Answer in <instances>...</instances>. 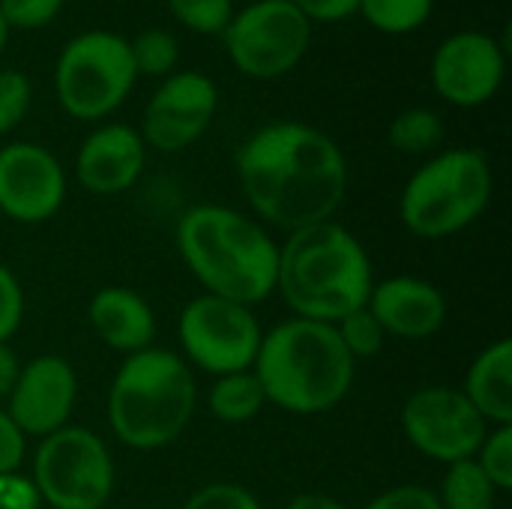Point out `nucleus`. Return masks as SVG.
<instances>
[{"label": "nucleus", "mask_w": 512, "mask_h": 509, "mask_svg": "<svg viewBox=\"0 0 512 509\" xmlns=\"http://www.w3.org/2000/svg\"><path fill=\"white\" fill-rule=\"evenodd\" d=\"M234 165L255 216L288 234L330 222L348 192V162L339 144L297 120L255 129L240 144Z\"/></svg>", "instance_id": "f257e3e1"}, {"label": "nucleus", "mask_w": 512, "mask_h": 509, "mask_svg": "<svg viewBox=\"0 0 512 509\" xmlns=\"http://www.w3.org/2000/svg\"><path fill=\"white\" fill-rule=\"evenodd\" d=\"M177 252L204 294L255 306L276 291L279 246L240 210L189 207L177 222Z\"/></svg>", "instance_id": "f03ea898"}, {"label": "nucleus", "mask_w": 512, "mask_h": 509, "mask_svg": "<svg viewBox=\"0 0 512 509\" xmlns=\"http://www.w3.org/2000/svg\"><path fill=\"white\" fill-rule=\"evenodd\" d=\"M372 285L369 252L336 219L291 231L279 246L276 291L294 318L336 324L369 303Z\"/></svg>", "instance_id": "7ed1b4c3"}, {"label": "nucleus", "mask_w": 512, "mask_h": 509, "mask_svg": "<svg viewBox=\"0 0 512 509\" xmlns=\"http://www.w3.org/2000/svg\"><path fill=\"white\" fill-rule=\"evenodd\" d=\"M252 372L267 405L285 414L315 417L333 411L354 387L357 363L339 342L333 324L288 318L261 336Z\"/></svg>", "instance_id": "20e7f679"}, {"label": "nucleus", "mask_w": 512, "mask_h": 509, "mask_svg": "<svg viewBox=\"0 0 512 509\" xmlns=\"http://www.w3.org/2000/svg\"><path fill=\"white\" fill-rule=\"evenodd\" d=\"M198 384L192 366L168 348L129 354L108 387V426L114 438L138 453L174 444L192 423Z\"/></svg>", "instance_id": "39448f33"}, {"label": "nucleus", "mask_w": 512, "mask_h": 509, "mask_svg": "<svg viewBox=\"0 0 512 509\" xmlns=\"http://www.w3.org/2000/svg\"><path fill=\"white\" fill-rule=\"evenodd\" d=\"M492 189L495 177L483 150H444L408 177L399 198L402 225L423 240L453 237L489 210Z\"/></svg>", "instance_id": "423d86ee"}, {"label": "nucleus", "mask_w": 512, "mask_h": 509, "mask_svg": "<svg viewBox=\"0 0 512 509\" xmlns=\"http://www.w3.org/2000/svg\"><path fill=\"white\" fill-rule=\"evenodd\" d=\"M138 81L129 39L111 30H87L72 36L54 66V90L60 108L84 123L105 120L117 111Z\"/></svg>", "instance_id": "0eeeda50"}, {"label": "nucleus", "mask_w": 512, "mask_h": 509, "mask_svg": "<svg viewBox=\"0 0 512 509\" xmlns=\"http://www.w3.org/2000/svg\"><path fill=\"white\" fill-rule=\"evenodd\" d=\"M33 486L54 509H102L117 483V468L105 441L84 426H63L39 438L33 453Z\"/></svg>", "instance_id": "6e6552de"}, {"label": "nucleus", "mask_w": 512, "mask_h": 509, "mask_svg": "<svg viewBox=\"0 0 512 509\" xmlns=\"http://www.w3.org/2000/svg\"><path fill=\"white\" fill-rule=\"evenodd\" d=\"M231 63L258 81L282 78L306 57L312 21L291 0H255L222 30Z\"/></svg>", "instance_id": "1a4fd4ad"}, {"label": "nucleus", "mask_w": 512, "mask_h": 509, "mask_svg": "<svg viewBox=\"0 0 512 509\" xmlns=\"http://www.w3.org/2000/svg\"><path fill=\"white\" fill-rule=\"evenodd\" d=\"M177 336L183 360L219 378L255 366L264 330L252 315V306L198 294L183 306Z\"/></svg>", "instance_id": "9d476101"}, {"label": "nucleus", "mask_w": 512, "mask_h": 509, "mask_svg": "<svg viewBox=\"0 0 512 509\" xmlns=\"http://www.w3.org/2000/svg\"><path fill=\"white\" fill-rule=\"evenodd\" d=\"M489 429L492 426L459 387H423L402 405V432L408 444L444 468L474 459Z\"/></svg>", "instance_id": "9b49d317"}, {"label": "nucleus", "mask_w": 512, "mask_h": 509, "mask_svg": "<svg viewBox=\"0 0 512 509\" xmlns=\"http://www.w3.org/2000/svg\"><path fill=\"white\" fill-rule=\"evenodd\" d=\"M216 108L219 87L210 75L195 69L171 72L144 108L141 138L159 153H180L210 129Z\"/></svg>", "instance_id": "f8f14e48"}, {"label": "nucleus", "mask_w": 512, "mask_h": 509, "mask_svg": "<svg viewBox=\"0 0 512 509\" xmlns=\"http://www.w3.org/2000/svg\"><path fill=\"white\" fill-rule=\"evenodd\" d=\"M507 54L492 33L459 30L447 36L429 66L435 93L456 108L486 105L504 84Z\"/></svg>", "instance_id": "ddd939ff"}, {"label": "nucleus", "mask_w": 512, "mask_h": 509, "mask_svg": "<svg viewBox=\"0 0 512 509\" xmlns=\"http://www.w3.org/2000/svg\"><path fill=\"white\" fill-rule=\"evenodd\" d=\"M66 201V171L57 156L30 141L0 147V213L18 225L57 216Z\"/></svg>", "instance_id": "4468645a"}, {"label": "nucleus", "mask_w": 512, "mask_h": 509, "mask_svg": "<svg viewBox=\"0 0 512 509\" xmlns=\"http://www.w3.org/2000/svg\"><path fill=\"white\" fill-rule=\"evenodd\" d=\"M78 402V375L66 357L39 354L21 363L6 414L27 438H45L69 426Z\"/></svg>", "instance_id": "2eb2a0df"}, {"label": "nucleus", "mask_w": 512, "mask_h": 509, "mask_svg": "<svg viewBox=\"0 0 512 509\" xmlns=\"http://www.w3.org/2000/svg\"><path fill=\"white\" fill-rule=\"evenodd\" d=\"M144 162L147 144L141 132L126 123H105L81 141L75 177L93 195H120L138 183Z\"/></svg>", "instance_id": "dca6fc26"}, {"label": "nucleus", "mask_w": 512, "mask_h": 509, "mask_svg": "<svg viewBox=\"0 0 512 509\" xmlns=\"http://www.w3.org/2000/svg\"><path fill=\"white\" fill-rule=\"evenodd\" d=\"M387 339H432L447 324V297L420 276H393L372 285L369 303Z\"/></svg>", "instance_id": "f3484780"}, {"label": "nucleus", "mask_w": 512, "mask_h": 509, "mask_svg": "<svg viewBox=\"0 0 512 509\" xmlns=\"http://www.w3.org/2000/svg\"><path fill=\"white\" fill-rule=\"evenodd\" d=\"M87 321L99 342L117 354H138L156 339V315L150 303L123 285L99 288L87 303Z\"/></svg>", "instance_id": "a211bd4d"}, {"label": "nucleus", "mask_w": 512, "mask_h": 509, "mask_svg": "<svg viewBox=\"0 0 512 509\" xmlns=\"http://www.w3.org/2000/svg\"><path fill=\"white\" fill-rule=\"evenodd\" d=\"M489 426H512V342L498 339L483 348L459 387Z\"/></svg>", "instance_id": "6ab92c4d"}, {"label": "nucleus", "mask_w": 512, "mask_h": 509, "mask_svg": "<svg viewBox=\"0 0 512 509\" xmlns=\"http://www.w3.org/2000/svg\"><path fill=\"white\" fill-rule=\"evenodd\" d=\"M264 408H267V396H264V387L252 369L219 375L207 390V411L219 423H228V426L249 423Z\"/></svg>", "instance_id": "aec40b11"}, {"label": "nucleus", "mask_w": 512, "mask_h": 509, "mask_svg": "<svg viewBox=\"0 0 512 509\" xmlns=\"http://www.w3.org/2000/svg\"><path fill=\"white\" fill-rule=\"evenodd\" d=\"M435 495L441 509H495L498 504V489L474 459L447 465Z\"/></svg>", "instance_id": "412c9836"}, {"label": "nucleus", "mask_w": 512, "mask_h": 509, "mask_svg": "<svg viewBox=\"0 0 512 509\" xmlns=\"http://www.w3.org/2000/svg\"><path fill=\"white\" fill-rule=\"evenodd\" d=\"M387 138L399 153L420 156V153L435 150L444 141V120L432 108H408L393 117Z\"/></svg>", "instance_id": "4be33fe9"}, {"label": "nucleus", "mask_w": 512, "mask_h": 509, "mask_svg": "<svg viewBox=\"0 0 512 509\" xmlns=\"http://www.w3.org/2000/svg\"><path fill=\"white\" fill-rule=\"evenodd\" d=\"M435 0H360V15L381 33H411L432 15Z\"/></svg>", "instance_id": "5701e85b"}, {"label": "nucleus", "mask_w": 512, "mask_h": 509, "mask_svg": "<svg viewBox=\"0 0 512 509\" xmlns=\"http://www.w3.org/2000/svg\"><path fill=\"white\" fill-rule=\"evenodd\" d=\"M339 342L345 345V351L351 354V360H369L375 354H381L384 342H387V333L381 327V321L372 315L369 306H360L354 312H348L345 318H339L333 324Z\"/></svg>", "instance_id": "b1692460"}, {"label": "nucleus", "mask_w": 512, "mask_h": 509, "mask_svg": "<svg viewBox=\"0 0 512 509\" xmlns=\"http://www.w3.org/2000/svg\"><path fill=\"white\" fill-rule=\"evenodd\" d=\"M129 51L138 75H171L180 57V45L174 33L162 27L141 30L135 39H129Z\"/></svg>", "instance_id": "393cba45"}, {"label": "nucleus", "mask_w": 512, "mask_h": 509, "mask_svg": "<svg viewBox=\"0 0 512 509\" xmlns=\"http://www.w3.org/2000/svg\"><path fill=\"white\" fill-rule=\"evenodd\" d=\"M492 486L501 492L512 489V426H492L474 456Z\"/></svg>", "instance_id": "a878e982"}, {"label": "nucleus", "mask_w": 512, "mask_h": 509, "mask_svg": "<svg viewBox=\"0 0 512 509\" xmlns=\"http://www.w3.org/2000/svg\"><path fill=\"white\" fill-rule=\"evenodd\" d=\"M168 9L195 33H222L234 15V0H168Z\"/></svg>", "instance_id": "bb28decb"}, {"label": "nucleus", "mask_w": 512, "mask_h": 509, "mask_svg": "<svg viewBox=\"0 0 512 509\" xmlns=\"http://www.w3.org/2000/svg\"><path fill=\"white\" fill-rule=\"evenodd\" d=\"M30 102H33L30 78L18 69H3L0 72V138L21 126V120L30 111Z\"/></svg>", "instance_id": "cd10ccee"}, {"label": "nucleus", "mask_w": 512, "mask_h": 509, "mask_svg": "<svg viewBox=\"0 0 512 509\" xmlns=\"http://www.w3.org/2000/svg\"><path fill=\"white\" fill-rule=\"evenodd\" d=\"M180 509H264L261 501L237 483H207L186 498Z\"/></svg>", "instance_id": "c85d7f7f"}, {"label": "nucleus", "mask_w": 512, "mask_h": 509, "mask_svg": "<svg viewBox=\"0 0 512 509\" xmlns=\"http://www.w3.org/2000/svg\"><path fill=\"white\" fill-rule=\"evenodd\" d=\"M63 9V0H0V18L6 27L39 30L51 24Z\"/></svg>", "instance_id": "c756f323"}, {"label": "nucleus", "mask_w": 512, "mask_h": 509, "mask_svg": "<svg viewBox=\"0 0 512 509\" xmlns=\"http://www.w3.org/2000/svg\"><path fill=\"white\" fill-rule=\"evenodd\" d=\"M24 318V288L18 276L0 264V342H9Z\"/></svg>", "instance_id": "7c9ffc66"}, {"label": "nucleus", "mask_w": 512, "mask_h": 509, "mask_svg": "<svg viewBox=\"0 0 512 509\" xmlns=\"http://www.w3.org/2000/svg\"><path fill=\"white\" fill-rule=\"evenodd\" d=\"M363 509H441V504L432 489L405 483V486H393V489L381 492Z\"/></svg>", "instance_id": "2f4dec72"}, {"label": "nucleus", "mask_w": 512, "mask_h": 509, "mask_svg": "<svg viewBox=\"0 0 512 509\" xmlns=\"http://www.w3.org/2000/svg\"><path fill=\"white\" fill-rule=\"evenodd\" d=\"M27 435L15 426V420L0 408V474H12L24 465Z\"/></svg>", "instance_id": "473e14b6"}, {"label": "nucleus", "mask_w": 512, "mask_h": 509, "mask_svg": "<svg viewBox=\"0 0 512 509\" xmlns=\"http://www.w3.org/2000/svg\"><path fill=\"white\" fill-rule=\"evenodd\" d=\"M39 492L30 477H21L18 471L0 474V509H39Z\"/></svg>", "instance_id": "72a5a7b5"}, {"label": "nucleus", "mask_w": 512, "mask_h": 509, "mask_svg": "<svg viewBox=\"0 0 512 509\" xmlns=\"http://www.w3.org/2000/svg\"><path fill=\"white\" fill-rule=\"evenodd\" d=\"M312 24L321 21V24H336V21H345L351 15H357L360 9V0H291Z\"/></svg>", "instance_id": "f704fd0d"}, {"label": "nucleus", "mask_w": 512, "mask_h": 509, "mask_svg": "<svg viewBox=\"0 0 512 509\" xmlns=\"http://www.w3.org/2000/svg\"><path fill=\"white\" fill-rule=\"evenodd\" d=\"M21 375V360L18 354L12 351L9 342H0V399H9L15 381Z\"/></svg>", "instance_id": "c9c22d12"}, {"label": "nucleus", "mask_w": 512, "mask_h": 509, "mask_svg": "<svg viewBox=\"0 0 512 509\" xmlns=\"http://www.w3.org/2000/svg\"><path fill=\"white\" fill-rule=\"evenodd\" d=\"M285 509H348L342 501L330 498V495H321V492H303L297 498L288 501Z\"/></svg>", "instance_id": "e433bc0d"}, {"label": "nucleus", "mask_w": 512, "mask_h": 509, "mask_svg": "<svg viewBox=\"0 0 512 509\" xmlns=\"http://www.w3.org/2000/svg\"><path fill=\"white\" fill-rule=\"evenodd\" d=\"M6 42H9V27H6V21L0 18V54L6 51Z\"/></svg>", "instance_id": "4c0bfd02"}]
</instances>
